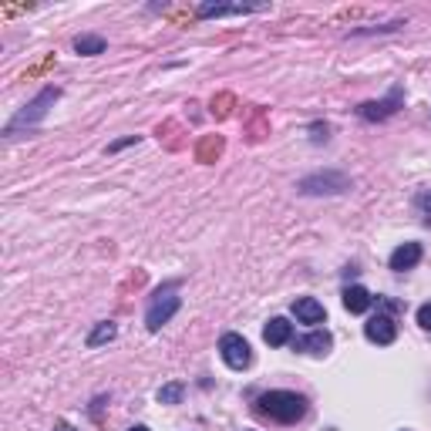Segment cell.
<instances>
[{
  "mask_svg": "<svg viewBox=\"0 0 431 431\" xmlns=\"http://www.w3.org/2000/svg\"><path fill=\"white\" fill-rule=\"evenodd\" d=\"M115 334H118V327H115L112 320H102L98 327L88 334V347H102V344H112Z\"/></svg>",
  "mask_w": 431,
  "mask_h": 431,
  "instance_id": "cell-14",
  "label": "cell"
},
{
  "mask_svg": "<svg viewBox=\"0 0 431 431\" xmlns=\"http://www.w3.org/2000/svg\"><path fill=\"white\" fill-rule=\"evenodd\" d=\"M293 314H297L300 324H324V320H327L324 304L314 300V297H297V300H293Z\"/></svg>",
  "mask_w": 431,
  "mask_h": 431,
  "instance_id": "cell-8",
  "label": "cell"
},
{
  "mask_svg": "<svg viewBox=\"0 0 431 431\" xmlns=\"http://www.w3.org/2000/svg\"><path fill=\"white\" fill-rule=\"evenodd\" d=\"M297 351H304V354H314V357H324L334 347V337H330L327 330H314V334H307L300 341H293Z\"/></svg>",
  "mask_w": 431,
  "mask_h": 431,
  "instance_id": "cell-10",
  "label": "cell"
},
{
  "mask_svg": "<svg viewBox=\"0 0 431 431\" xmlns=\"http://www.w3.org/2000/svg\"><path fill=\"white\" fill-rule=\"evenodd\" d=\"M58 98H61V91H58V88H44V91L38 95V98H34V102L24 105V112H17V118H14L11 125L4 128V135H17L21 128L38 125L41 118H44L48 112H51V105L58 102Z\"/></svg>",
  "mask_w": 431,
  "mask_h": 431,
  "instance_id": "cell-2",
  "label": "cell"
},
{
  "mask_svg": "<svg viewBox=\"0 0 431 431\" xmlns=\"http://www.w3.org/2000/svg\"><path fill=\"white\" fill-rule=\"evenodd\" d=\"M219 354H223V361H226V368H233V371L250 368V361H253L250 344H246V337H240V334H223V341H219Z\"/></svg>",
  "mask_w": 431,
  "mask_h": 431,
  "instance_id": "cell-4",
  "label": "cell"
},
{
  "mask_svg": "<svg viewBox=\"0 0 431 431\" xmlns=\"http://www.w3.org/2000/svg\"><path fill=\"white\" fill-rule=\"evenodd\" d=\"M182 307V297L176 293V287H165V290H159L155 293V300H152V307H149V314H145V327L152 330H162L169 320L176 317V310Z\"/></svg>",
  "mask_w": 431,
  "mask_h": 431,
  "instance_id": "cell-3",
  "label": "cell"
},
{
  "mask_svg": "<svg viewBox=\"0 0 431 431\" xmlns=\"http://www.w3.org/2000/svg\"><path fill=\"white\" fill-rule=\"evenodd\" d=\"M418 324L425 330H431V304H421L418 307Z\"/></svg>",
  "mask_w": 431,
  "mask_h": 431,
  "instance_id": "cell-18",
  "label": "cell"
},
{
  "mask_svg": "<svg viewBox=\"0 0 431 431\" xmlns=\"http://www.w3.org/2000/svg\"><path fill=\"white\" fill-rule=\"evenodd\" d=\"M128 431H149V428H145V425H132V428H128Z\"/></svg>",
  "mask_w": 431,
  "mask_h": 431,
  "instance_id": "cell-22",
  "label": "cell"
},
{
  "mask_svg": "<svg viewBox=\"0 0 431 431\" xmlns=\"http://www.w3.org/2000/svg\"><path fill=\"white\" fill-rule=\"evenodd\" d=\"M250 7H226V4H203L199 17H226V14H246Z\"/></svg>",
  "mask_w": 431,
  "mask_h": 431,
  "instance_id": "cell-15",
  "label": "cell"
},
{
  "mask_svg": "<svg viewBox=\"0 0 431 431\" xmlns=\"http://www.w3.org/2000/svg\"><path fill=\"white\" fill-rule=\"evenodd\" d=\"M344 189H351V182H347V176H341V172H327V176H307L304 182H300V192H304V196L344 192Z\"/></svg>",
  "mask_w": 431,
  "mask_h": 431,
  "instance_id": "cell-5",
  "label": "cell"
},
{
  "mask_svg": "<svg viewBox=\"0 0 431 431\" xmlns=\"http://www.w3.org/2000/svg\"><path fill=\"white\" fill-rule=\"evenodd\" d=\"M260 411L280 425H293L307 415V401L297 391H267L260 394Z\"/></svg>",
  "mask_w": 431,
  "mask_h": 431,
  "instance_id": "cell-1",
  "label": "cell"
},
{
  "mask_svg": "<svg viewBox=\"0 0 431 431\" xmlns=\"http://www.w3.org/2000/svg\"><path fill=\"white\" fill-rule=\"evenodd\" d=\"M371 304H374V297H371L364 287H347V290H344V307H347L351 314H368Z\"/></svg>",
  "mask_w": 431,
  "mask_h": 431,
  "instance_id": "cell-12",
  "label": "cell"
},
{
  "mask_svg": "<svg viewBox=\"0 0 431 431\" xmlns=\"http://www.w3.org/2000/svg\"><path fill=\"white\" fill-rule=\"evenodd\" d=\"M398 105H401V88H394L384 102H364L357 112H361V118H368V122H381V118L398 112Z\"/></svg>",
  "mask_w": 431,
  "mask_h": 431,
  "instance_id": "cell-7",
  "label": "cell"
},
{
  "mask_svg": "<svg viewBox=\"0 0 431 431\" xmlns=\"http://www.w3.org/2000/svg\"><path fill=\"white\" fill-rule=\"evenodd\" d=\"M128 145H139V135H128V139L115 142V145H108V152H118V149H128Z\"/></svg>",
  "mask_w": 431,
  "mask_h": 431,
  "instance_id": "cell-19",
  "label": "cell"
},
{
  "mask_svg": "<svg viewBox=\"0 0 431 431\" xmlns=\"http://www.w3.org/2000/svg\"><path fill=\"white\" fill-rule=\"evenodd\" d=\"M159 405H179L182 401V384H165V388H159Z\"/></svg>",
  "mask_w": 431,
  "mask_h": 431,
  "instance_id": "cell-16",
  "label": "cell"
},
{
  "mask_svg": "<svg viewBox=\"0 0 431 431\" xmlns=\"http://www.w3.org/2000/svg\"><path fill=\"white\" fill-rule=\"evenodd\" d=\"M421 263V243H401L391 253V270L394 273H405V270H415Z\"/></svg>",
  "mask_w": 431,
  "mask_h": 431,
  "instance_id": "cell-9",
  "label": "cell"
},
{
  "mask_svg": "<svg viewBox=\"0 0 431 431\" xmlns=\"http://www.w3.org/2000/svg\"><path fill=\"white\" fill-rule=\"evenodd\" d=\"M105 38H98V34H81V38H75V51L85 54V58H95V54H105Z\"/></svg>",
  "mask_w": 431,
  "mask_h": 431,
  "instance_id": "cell-13",
  "label": "cell"
},
{
  "mask_svg": "<svg viewBox=\"0 0 431 431\" xmlns=\"http://www.w3.org/2000/svg\"><path fill=\"white\" fill-rule=\"evenodd\" d=\"M364 337L371 344H394L398 337V324H394L388 314H374V317L364 324Z\"/></svg>",
  "mask_w": 431,
  "mask_h": 431,
  "instance_id": "cell-6",
  "label": "cell"
},
{
  "mask_svg": "<svg viewBox=\"0 0 431 431\" xmlns=\"http://www.w3.org/2000/svg\"><path fill=\"white\" fill-rule=\"evenodd\" d=\"M219 152H223V142H219V139H206L203 145H199V152H196V155H199V162H213Z\"/></svg>",
  "mask_w": 431,
  "mask_h": 431,
  "instance_id": "cell-17",
  "label": "cell"
},
{
  "mask_svg": "<svg viewBox=\"0 0 431 431\" xmlns=\"http://www.w3.org/2000/svg\"><path fill=\"white\" fill-rule=\"evenodd\" d=\"M54 431H78V428H71V425H64V421H61V425H58Z\"/></svg>",
  "mask_w": 431,
  "mask_h": 431,
  "instance_id": "cell-21",
  "label": "cell"
},
{
  "mask_svg": "<svg viewBox=\"0 0 431 431\" xmlns=\"http://www.w3.org/2000/svg\"><path fill=\"white\" fill-rule=\"evenodd\" d=\"M263 341L270 344V347H283V344L293 341V324L287 317H273L263 327Z\"/></svg>",
  "mask_w": 431,
  "mask_h": 431,
  "instance_id": "cell-11",
  "label": "cell"
},
{
  "mask_svg": "<svg viewBox=\"0 0 431 431\" xmlns=\"http://www.w3.org/2000/svg\"><path fill=\"white\" fill-rule=\"evenodd\" d=\"M418 206H421V209H425V213H431V192H428V196H421V199H418Z\"/></svg>",
  "mask_w": 431,
  "mask_h": 431,
  "instance_id": "cell-20",
  "label": "cell"
}]
</instances>
